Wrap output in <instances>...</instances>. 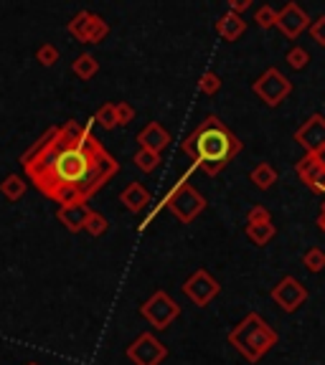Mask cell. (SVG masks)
Segmentation results:
<instances>
[{
	"label": "cell",
	"instance_id": "obj_25",
	"mask_svg": "<svg viewBox=\"0 0 325 365\" xmlns=\"http://www.w3.org/2000/svg\"><path fill=\"white\" fill-rule=\"evenodd\" d=\"M94 122L99 127H104V130H115V127H120L117 125V107L115 104H102V107L97 109Z\"/></svg>",
	"mask_w": 325,
	"mask_h": 365
},
{
	"label": "cell",
	"instance_id": "obj_1",
	"mask_svg": "<svg viewBox=\"0 0 325 365\" xmlns=\"http://www.w3.org/2000/svg\"><path fill=\"white\" fill-rule=\"evenodd\" d=\"M23 173L33 188L59 206L87 203L120 173L117 163L90 125L69 120L46 130L23 158Z\"/></svg>",
	"mask_w": 325,
	"mask_h": 365
},
{
	"label": "cell",
	"instance_id": "obj_6",
	"mask_svg": "<svg viewBox=\"0 0 325 365\" xmlns=\"http://www.w3.org/2000/svg\"><path fill=\"white\" fill-rule=\"evenodd\" d=\"M252 92H255V94L259 97V99L264 101L267 107H280L282 101L293 94V82H290V79H287V76L282 74L280 69L269 66L264 74H259L255 79V84H252Z\"/></svg>",
	"mask_w": 325,
	"mask_h": 365
},
{
	"label": "cell",
	"instance_id": "obj_27",
	"mask_svg": "<svg viewBox=\"0 0 325 365\" xmlns=\"http://www.w3.org/2000/svg\"><path fill=\"white\" fill-rule=\"evenodd\" d=\"M255 20L259 28H277V11H274L272 6H259L255 11Z\"/></svg>",
	"mask_w": 325,
	"mask_h": 365
},
{
	"label": "cell",
	"instance_id": "obj_13",
	"mask_svg": "<svg viewBox=\"0 0 325 365\" xmlns=\"http://www.w3.org/2000/svg\"><path fill=\"white\" fill-rule=\"evenodd\" d=\"M277 28H280L285 38L295 41L305 28H310V16L295 0H290V3H285L282 11H277Z\"/></svg>",
	"mask_w": 325,
	"mask_h": 365
},
{
	"label": "cell",
	"instance_id": "obj_10",
	"mask_svg": "<svg viewBox=\"0 0 325 365\" xmlns=\"http://www.w3.org/2000/svg\"><path fill=\"white\" fill-rule=\"evenodd\" d=\"M295 142H298L305 155H325V117L323 114H310L302 125L295 130Z\"/></svg>",
	"mask_w": 325,
	"mask_h": 365
},
{
	"label": "cell",
	"instance_id": "obj_16",
	"mask_svg": "<svg viewBox=\"0 0 325 365\" xmlns=\"http://www.w3.org/2000/svg\"><path fill=\"white\" fill-rule=\"evenodd\" d=\"M120 203L128 208L130 214H142L153 203V195H150V190L142 182H130L128 188L120 193Z\"/></svg>",
	"mask_w": 325,
	"mask_h": 365
},
{
	"label": "cell",
	"instance_id": "obj_4",
	"mask_svg": "<svg viewBox=\"0 0 325 365\" xmlns=\"http://www.w3.org/2000/svg\"><path fill=\"white\" fill-rule=\"evenodd\" d=\"M163 206H166L180 223H193L198 216L204 214L209 203H206L204 195L198 193L191 182H188V178H180V180L168 190Z\"/></svg>",
	"mask_w": 325,
	"mask_h": 365
},
{
	"label": "cell",
	"instance_id": "obj_18",
	"mask_svg": "<svg viewBox=\"0 0 325 365\" xmlns=\"http://www.w3.org/2000/svg\"><path fill=\"white\" fill-rule=\"evenodd\" d=\"M244 233H247V239L255 246H267L269 241L277 236V226H274L272 221H269V223H249V226L244 228Z\"/></svg>",
	"mask_w": 325,
	"mask_h": 365
},
{
	"label": "cell",
	"instance_id": "obj_21",
	"mask_svg": "<svg viewBox=\"0 0 325 365\" xmlns=\"http://www.w3.org/2000/svg\"><path fill=\"white\" fill-rule=\"evenodd\" d=\"M26 188H28V182L23 180L20 175H8L6 180L0 182V193L6 195L8 201L13 203V201H20L23 195H26Z\"/></svg>",
	"mask_w": 325,
	"mask_h": 365
},
{
	"label": "cell",
	"instance_id": "obj_3",
	"mask_svg": "<svg viewBox=\"0 0 325 365\" xmlns=\"http://www.w3.org/2000/svg\"><path fill=\"white\" fill-rule=\"evenodd\" d=\"M229 345H234V350L247 363H259L277 345V333L269 328L262 315L249 312L242 322H236L234 328H231Z\"/></svg>",
	"mask_w": 325,
	"mask_h": 365
},
{
	"label": "cell",
	"instance_id": "obj_19",
	"mask_svg": "<svg viewBox=\"0 0 325 365\" xmlns=\"http://www.w3.org/2000/svg\"><path fill=\"white\" fill-rule=\"evenodd\" d=\"M249 180L255 182V188L259 190H269L277 182V171H274L269 163H259L252 168V173H249Z\"/></svg>",
	"mask_w": 325,
	"mask_h": 365
},
{
	"label": "cell",
	"instance_id": "obj_9",
	"mask_svg": "<svg viewBox=\"0 0 325 365\" xmlns=\"http://www.w3.org/2000/svg\"><path fill=\"white\" fill-rule=\"evenodd\" d=\"M128 358L133 360V365H163V360L168 358V347L153 333H142L128 345Z\"/></svg>",
	"mask_w": 325,
	"mask_h": 365
},
{
	"label": "cell",
	"instance_id": "obj_5",
	"mask_svg": "<svg viewBox=\"0 0 325 365\" xmlns=\"http://www.w3.org/2000/svg\"><path fill=\"white\" fill-rule=\"evenodd\" d=\"M140 315L145 317V320L150 322L155 330H168L173 322L178 320L180 304L176 302V299H173L168 292L158 290V292H153V295L147 297L145 302H142Z\"/></svg>",
	"mask_w": 325,
	"mask_h": 365
},
{
	"label": "cell",
	"instance_id": "obj_31",
	"mask_svg": "<svg viewBox=\"0 0 325 365\" xmlns=\"http://www.w3.org/2000/svg\"><path fill=\"white\" fill-rule=\"evenodd\" d=\"M117 107V125H130V122L135 120V107L130 104V101H120V104H115Z\"/></svg>",
	"mask_w": 325,
	"mask_h": 365
},
{
	"label": "cell",
	"instance_id": "obj_14",
	"mask_svg": "<svg viewBox=\"0 0 325 365\" xmlns=\"http://www.w3.org/2000/svg\"><path fill=\"white\" fill-rule=\"evenodd\" d=\"M137 142H140V150H150L160 155L173 142V137L160 122H147L140 132H137Z\"/></svg>",
	"mask_w": 325,
	"mask_h": 365
},
{
	"label": "cell",
	"instance_id": "obj_29",
	"mask_svg": "<svg viewBox=\"0 0 325 365\" xmlns=\"http://www.w3.org/2000/svg\"><path fill=\"white\" fill-rule=\"evenodd\" d=\"M36 61L41 66H54L59 61V49L54 44H41L39 51H36Z\"/></svg>",
	"mask_w": 325,
	"mask_h": 365
},
{
	"label": "cell",
	"instance_id": "obj_32",
	"mask_svg": "<svg viewBox=\"0 0 325 365\" xmlns=\"http://www.w3.org/2000/svg\"><path fill=\"white\" fill-rule=\"evenodd\" d=\"M310 36L318 46H325V16H320L318 20L310 23Z\"/></svg>",
	"mask_w": 325,
	"mask_h": 365
},
{
	"label": "cell",
	"instance_id": "obj_15",
	"mask_svg": "<svg viewBox=\"0 0 325 365\" xmlns=\"http://www.w3.org/2000/svg\"><path fill=\"white\" fill-rule=\"evenodd\" d=\"M90 214H92V208L87 206V203H71V206H59L56 218L64 223L66 231L79 233V231H84V226H87Z\"/></svg>",
	"mask_w": 325,
	"mask_h": 365
},
{
	"label": "cell",
	"instance_id": "obj_23",
	"mask_svg": "<svg viewBox=\"0 0 325 365\" xmlns=\"http://www.w3.org/2000/svg\"><path fill=\"white\" fill-rule=\"evenodd\" d=\"M135 168L142 173H153L155 168L160 165V155L158 152H150V150H137L135 152V158H133Z\"/></svg>",
	"mask_w": 325,
	"mask_h": 365
},
{
	"label": "cell",
	"instance_id": "obj_28",
	"mask_svg": "<svg viewBox=\"0 0 325 365\" xmlns=\"http://www.w3.org/2000/svg\"><path fill=\"white\" fill-rule=\"evenodd\" d=\"M287 63H290L295 71H302L307 63H310V54H307L302 46H293V49L287 51Z\"/></svg>",
	"mask_w": 325,
	"mask_h": 365
},
{
	"label": "cell",
	"instance_id": "obj_26",
	"mask_svg": "<svg viewBox=\"0 0 325 365\" xmlns=\"http://www.w3.org/2000/svg\"><path fill=\"white\" fill-rule=\"evenodd\" d=\"M107 228H109L107 216H102L99 211H92L90 218H87V226H84V231L90 233V236H102V233H107Z\"/></svg>",
	"mask_w": 325,
	"mask_h": 365
},
{
	"label": "cell",
	"instance_id": "obj_33",
	"mask_svg": "<svg viewBox=\"0 0 325 365\" xmlns=\"http://www.w3.org/2000/svg\"><path fill=\"white\" fill-rule=\"evenodd\" d=\"M249 8H252V0H229V13H236V16H242Z\"/></svg>",
	"mask_w": 325,
	"mask_h": 365
},
{
	"label": "cell",
	"instance_id": "obj_2",
	"mask_svg": "<svg viewBox=\"0 0 325 365\" xmlns=\"http://www.w3.org/2000/svg\"><path fill=\"white\" fill-rule=\"evenodd\" d=\"M242 140L236 137L216 114L204 117V122L196 125V130L180 142V150L191 158L193 168L204 171L211 178L219 175L242 152Z\"/></svg>",
	"mask_w": 325,
	"mask_h": 365
},
{
	"label": "cell",
	"instance_id": "obj_17",
	"mask_svg": "<svg viewBox=\"0 0 325 365\" xmlns=\"http://www.w3.org/2000/svg\"><path fill=\"white\" fill-rule=\"evenodd\" d=\"M216 33L223 41L234 44V41H239L247 33V20L242 16H236V13H223L221 18L216 20Z\"/></svg>",
	"mask_w": 325,
	"mask_h": 365
},
{
	"label": "cell",
	"instance_id": "obj_34",
	"mask_svg": "<svg viewBox=\"0 0 325 365\" xmlns=\"http://www.w3.org/2000/svg\"><path fill=\"white\" fill-rule=\"evenodd\" d=\"M318 228L325 233V203L320 206V216H318Z\"/></svg>",
	"mask_w": 325,
	"mask_h": 365
},
{
	"label": "cell",
	"instance_id": "obj_35",
	"mask_svg": "<svg viewBox=\"0 0 325 365\" xmlns=\"http://www.w3.org/2000/svg\"><path fill=\"white\" fill-rule=\"evenodd\" d=\"M28 365H39V363H28Z\"/></svg>",
	"mask_w": 325,
	"mask_h": 365
},
{
	"label": "cell",
	"instance_id": "obj_30",
	"mask_svg": "<svg viewBox=\"0 0 325 365\" xmlns=\"http://www.w3.org/2000/svg\"><path fill=\"white\" fill-rule=\"evenodd\" d=\"M272 221V214H269L264 206H252L247 214V226L249 223H269Z\"/></svg>",
	"mask_w": 325,
	"mask_h": 365
},
{
	"label": "cell",
	"instance_id": "obj_12",
	"mask_svg": "<svg viewBox=\"0 0 325 365\" xmlns=\"http://www.w3.org/2000/svg\"><path fill=\"white\" fill-rule=\"evenodd\" d=\"M295 173L312 193L325 195V155H302L295 163Z\"/></svg>",
	"mask_w": 325,
	"mask_h": 365
},
{
	"label": "cell",
	"instance_id": "obj_11",
	"mask_svg": "<svg viewBox=\"0 0 325 365\" xmlns=\"http://www.w3.org/2000/svg\"><path fill=\"white\" fill-rule=\"evenodd\" d=\"M219 292H221V284L211 277L206 269H196L191 277L183 282V295L188 297L196 307H206V304H211Z\"/></svg>",
	"mask_w": 325,
	"mask_h": 365
},
{
	"label": "cell",
	"instance_id": "obj_22",
	"mask_svg": "<svg viewBox=\"0 0 325 365\" xmlns=\"http://www.w3.org/2000/svg\"><path fill=\"white\" fill-rule=\"evenodd\" d=\"M219 89H221V76L216 71H204V74L198 76V92L206 97H214L219 94Z\"/></svg>",
	"mask_w": 325,
	"mask_h": 365
},
{
	"label": "cell",
	"instance_id": "obj_8",
	"mask_svg": "<svg viewBox=\"0 0 325 365\" xmlns=\"http://www.w3.org/2000/svg\"><path fill=\"white\" fill-rule=\"evenodd\" d=\"M269 295H272V302L277 304L285 315H293V312H298V309L307 302V287L300 282L298 277H293V274L282 277L280 282L272 287Z\"/></svg>",
	"mask_w": 325,
	"mask_h": 365
},
{
	"label": "cell",
	"instance_id": "obj_20",
	"mask_svg": "<svg viewBox=\"0 0 325 365\" xmlns=\"http://www.w3.org/2000/svg\"><path fill=\"white\" fill-rule=\"evenodd\" d=\"M71 71H74L79 79L90 82L92 76H97V71H99V61H97L92 54H79V56L74 58V63H71Z\"/></svg>",
	"mask_w": 325,
	"mask_h": 365
},
{
	"label": "cell",
	"instance_id": "obj_24",
	"mask_svg": "<svg viewBox=\"0 0 325 365\" xmlns=\"http://www.w3.org/2000/svg\"><path fill=\"white\" fill-rule=\"evenodd\" d=\"M302 264H305L307 271L318 274V271L325 269V252L318 249V246H312V249H307V252L302 254Z\"/></svg>",
	"mask_w": 325,
	"mask_h": 365
},
{
	"label": "cell",
	"instance_id": "obj_7",
	"mask_svg": "<svg viewBox=\"0 0 325 365\" xmlns=\"http://www.w3.org/2000/svg\"><path fill=\"white\" fill-rule=\"evenodd\" d=\"M69 33L77 41L82 44H102L104 38L109 36V23L102 18V16H97L92 11H79L74 18L69 20Z\"/></svg>",
	"mask_w": 325,
	"mask_h": 365
}]
</instances>
